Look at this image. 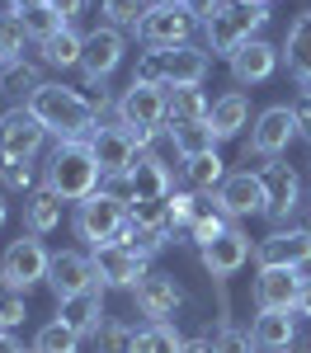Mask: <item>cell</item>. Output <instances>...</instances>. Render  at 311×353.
Masks as SVG:
<instances>
[{"instance_id":"6da1fadb","label":"cell","mask_w":311,"mask_h":353,"mask_svg":"<svg viewBox=\"0 0 311 353\" xmlns=\"http://www.w3.org/2000/svg\"><path fill=\"white\" fill-rule=\"evenodd\" d=\"M28 113H33L48 132H57L61 141H90V137H94V123H99V113L90 109V99H85L81 90L57 85V81H43V90H33Z\"/></svg>"},{"instance_id":"7a4b0ae2","label":"cell","mask_w":311,"mask_h":353,"mask_svg":"<svg viewBox=\"0 0 311 353\" xmlns=\"http://www.w3.org/2000/svg\"><path fill=\"white\" fill-rule=\"evenodd\" d=\"M269 5H250V0H222V10L212 19H203V38H208V52L212 57H231L241 52L250 38H259V28L269 24Z\"/></svg>"},{"instance_id":"3957f363","label":"cell","mask_w":311,"mask_h":353,"mask_svg":"<svg viewBox=\"0 0 311 353\" xmlns=\"http://www.w3.org/2000/svg\"><path fill=\"white\" fill-rule=\"evenodd\" d=\"M48 184H52L66 203H85L90 193H99L104 184V170L94 161L90 141H61L52 156H48Z\"/></svg>"},{"instance_id":"277c9868","label":"cell","mask_w":311,"mask_h":353,"mask_svg":"<svg viewBox=\"0 0 311 353\" xmlns=\"http://www.w3.org/2000/svg\"><path fill=\"white\" fill-rule=\"evenodd\" d=\"M245 165L250 174H259V189H264V217L269 221H288L302 203V179L279 161H264V156H250L245 151Z\"/></svg>"},{"instance_id":"5b68a950","label":"cell","mask_w":311,"mask_h":353,"mask_svg":"<svg viewBox=\"0 0 311 353\" xmlns=\"http://www.w3.org/2000/svg\"><path fill=\"white\" fill-rule=\"evenodd\" d=\"M132 221V208L128 203H118V198H109V193H90L85 203H76V236L81 241H90L94 250L99 245H113L118 241V231Z\"/></svg>"},{"instance_id":"8992f818","label":"cell","mask_w":311,"mask_h":353,"mask_svg":"<svg viewBox=\"0 0 311 353\" xmlns=\"http://www.w3.org/2000/svg\"><path fill=\"white\" fill-rule=\"evenodd\" d=\"M48 264H52L48 245L28 231V236L5 245V254H0V283L14 288V292H28L33 283H48Z\"/></svg>"},{"instance_id":"52a82bcc","label":"cell","mask_w":311,"mask_h":353,"mask_svg":"<svg viewBox=\"0 0 311 353\" xmlns=\"http://www.w3.org/2000/svg\"><path fill=\"white\" fill-rule=\"evenodd\" d=\"M194 24H198V19L184 10V5H151L146 19L137 24V38L151 48V52H174V48L189 43Z\"/></svg>"},{"instance_id":"ba28073f","label":"cell","mask_w":311,"mask_h":353,"mask_svg":"<svg viewBox=\"0 0 311 353\" xmlns=\"http://www.w3.org/2000/svg\"><path fill=\"white\" fill-rule=\"evenodd\" d=\"M165 90L161 85H128L123 90V99H118V123L128 128V132H161L165 128Z\"/></svg>"},{"instance_id":"9c48e42d","label":"cell","mask_w":311,"mask_h":353,"mask_svg":"<svg viewBox=\"0 0 311 353\" xmlns=\"http://www.w3.org/2000/svg\"><path fill=\"white\" fill-rule=\"evenodd\" d=\"M254 259L259 269H307L311 264V231L307 226H288V231H274L254 245Z\"/></svg>"},{"instance_id":"30bf717a","label":"cell","mask_w":311,"mask_h":353,"mask_svg":"<svg viewBox=\"0 0 311 353\" xmlns=\"http://www.w3.org/2000/svg\"><path fill=\"white\" fill-rule=\"evenodd\" d=\"M292 137H297V123H292V109L288 104H274V109H264L259 118H254L250 128V156H264V161H274L279 151H288L292 146Z\"/></svg>"},{"instance_id":"8fae6325","label":"cell","mask_w":311,"mask_h":353,"mask_svg":"<svg viewBox=\"0 0 311 353\" xmlns=\"http://www.w3.org/2000/svg\"><path fill=\"white\" fill-rule=\"evenodd\" d=\"M43 137H48V128L28 113V104H14V109L0 113V156H28L33 161Z\"/></svg>"},{"instance_id":"7c38bea8","label":"cell","mask_w":311,"mask_h":353,"mask_svg":"<svg viewBox=\"0 0 311 353\" xmlns=\"http://www.w3.org/2000/svg\"><path fill=\"white\" fill-rule=\"evenodd\" d=\"M99 283V269H94V254H81V250H61L52 254V264H48V288L61 297H76L85 288H94Z\"/></svg>"},{"instance_id":"4fadbf2b","label":"cell","mask_w":311,"mask_h":353,"mask_svg":"<svg viewBox=\"0 0 311 353\" xmlns=\"http://www.w3.org/2000/svg\"><path fill=\"white\" fill-rule=\"evenodd\" d=\"M302 269H259L254 278V311H297L302 292Z\"/></svg>"},{"instance_id":"5bb4252c","label":"cell","mask_w":311,"mask_h":353,"mask_svg":"<svg viewBox=\"0 0 311 353\" xmlns=\"http://www.w3.org/2000/svg\"><path fill=\"white\" fill-rule=\"evenodd\" d=\"M132 301H137V311L146 316V325H156V321H170L174 311H179V283L170 278V273H146L137 288H132Z\"/></svg>"},{"instance_id":"9a60e30c","label":"cell","mask_w":311,"mask_h":353,"mask_svg":"<svg viewBox=\"0 0 311 353\" xmlns=\"http://www.w3.org/2000/svg\"><path fill=\"white\" fill-rule=\"evenodd\" d=\"M57 321L71 325L81 339H94L99 325H104V283L85 288V292H76V297H61L57 301Z\"/></svg>"},{"instance_id":"2e32d148","label":"cell","mask_w":311,"mask_h":353,"mask_svg":"<svg viewBox=\"0 0 311 353\" xmlns=\"http://www.w3.org/2000/svg\"><path fill=\"white\" fill-rule=\"evenodd\" d=\"M90 151H94V161H99V170L104 174H128L132 170V161H137V141H132V132L118 123V128H94V137H90Z\"/></svg>"},{"instance_id":"e0dca14e","label":"cell","mask_w":311,"mask_h":353,"mask_svg":"<svg viewBox=\"0 0 311 353\" xmlns=\"http://www.w3.org/2000/svg\"><path fill=\"white\" fill-rule=\"evenodd\" d=\"M128 52V43H123V28H94V33H85V52H81V71L90 81H104L113 66L123 61Z\"/></svg>"},{"instance_id":"ac0fdd59","label":"cell","mask_w":311,"mask_h":353,"mask_svg":"<svg viewBox=\"0 0 311 353\" xmlns=\"http://www.w3.org/2000/svg\"><path fill=\"white\" fill-rule=\"evenodd\" d=\"M94 269L104 288H137L146 278V259L137 250H123V245H99L94 250Z\"/></svg>"},{"instance_id":"d6986e66","label":"cell","mask_w":311,"mask_h":353,"mask_svg":"<svg viewBox=\"0 0 311 353\" xmlns=\"http://www.w3.org/2000/svg\"><path fill=\"white\" fill-rule=\"evenodd\" d=\"M245 259H250V236L245 231H226V236H217L212 245H203V269L212 273L217 283H226L231 273H241L245 269Z\"/></svg>"},{"instance_id":"ffe728a7","label":"cell","mask_w":311,"mask_h":353,"mask_svg":"<svg viewBox=\"0 0 311 353\" xmlns=\"http://www.w3.org/2000/svg\"><path fill=\"white\" fill-rule=\"evenodd\" d=\"M279 57H283V48L264 43V38H250L241 52L231 57V81H236V85H259V81H269V76L279 71Z\"/></svg>"},{"instance_id":"44dd1931","label":"cell","mask_w":311,"mask_h":353,"mask_svg":"<svg viewBox=\"0 0 311 353\" xmlns=\"http://www.w3.org/2000/svg\"><path fill=\"white\" fill-rule=\"evenodd\" d=\"M231 231V217L222 212V203H217V193H198V203H194V217L184 221L174 236H184V241H194L198 250L203 245H212L217 236H226Z\"/></svg>"},{"instance_id":"7402d4cb","label":"cell","mask_w":311,"mask_h":353,"mask_svg":"<svg viewBox=\"0 0 311 353\" xmlns=\"http://www.w3.org/2000/svg\"><path fill=\"white\" fill-rule=\"evenodd\" d=\"M217 203H222L226 217H254V212H264V189H259V174H250V170L226 174L222 189H217Z\"/></svg>"},{"instance_id":"603a6c76","label":"cell","mask_w":311,"mask_h":353,"mask_svg":"<svg viewBox=\"0 0 311 353\" xmlns=\"http://www.w3.org/2000/svg\"><path fill=\"white\" fill-rule=\"evenodd\" d=\"M208 66H212V52H208V48H194V43H184V48L165 52V90L203 85V81H208Z\"/></svg>"},{"instance_id":"cb8c5ba5","label":"cell","mask_w":311,"mask_h":353,"mask_svg":"<svg viewBox=\"0 0 311 353\" xmlns=\"http://www.w3.org/2000/svg\"><path fill=\"white\" fill-rule=\"evenodd\" d=\"M297 311H259L250 325V339L259 353H283L297 344V325H292Z\"/></svg>"},{"instance_id":"d4e9b609","label":"cell","mask_w":311,"mask_h":353,"mask_svg":"<svg viewBox=\"0 0 311 353\" xmlns=\"http://www.w3.org/2000/svg\"><path fill=\"white\" fill-rule=\"evenodd\" d=\"M128 179H132V193L137 198H170L174 184H170V165L156 156V151H141L132 170H128Z\"/></svg>"},{"instance_id":"484cf974","label":"cell","mask_w":311,"mask_h":353,"mask_svg":"<svg viewBox=\"0 0 311 353\" xmlns=\"http://www.w3.org/2000/svg\"><path fill=\"white\" fill-rule=\"evenodd\" d=\"M283 57H288V71L311 90V10H302L292 28H288V43H283Z\"/></svg>"},{"instance_id":"4316f807","label":"cell","mask_w":311,"mask_h":353,"mask_svg":"<svg viewBox=\"0 0 311 353\" xmlns=\"http://www.w3.org/2000/svg\"><path fill=\"white\" fill-rule=\"evenodd\" d=\"M61 203H66V198H61L52 184L33 189V193H28V203H24L28 231H33V236H48V231H57V226H61Z\"/></svg>"},{"instance_id":"83f0119b","label":"cell","mask_w":311,"mask_h":353,"mask_svg":"<svg viewBox=\"0 0 311 353\" xmlns=\"http://www.w3.org/2000/svg\"><path fill=\"white\" fill-rule=\"evenodd\" d=\"M208 123H212V132H217V141H226V137H236L245 123H250V99L241 94V90H231V94H222L217 104H212V113H208Z\"/></svg>"},{"instance_id":"f1b7e54d","label":"cell","mask_w":311,"mask_h":353,"mask_svg":"<svg viewBox=\"0 0 311 353\" xmlns=\"http://www.w3.org/2000/svg\"><path fill=\"white\" fill-rule=\"evenodd\" d=\"M165 132H170V141H174V156H184V161L217 151V132H212V123H170Z\"/></svg>"},{"instance_id":"f546056e","label":"cell","mask_w":311,"mask_h":353,"mask_svg":"<svg viewBox=\"0 0 311 353\" xmlns=\"http://www.w3.org/2000/svg\"><path fill=\"white\" fill-rule=\"evenodd\" d=\"M165 109H170L165 123H208L212 104L198 85H184V90H165Z\"/></svg>"},{"instance_id":"4dcf8cb0","label":"cell","mask_w":311,"mask_h":353,"mask_svg":"<svg viewBox=\"0 0 311 353\" xmlns=\"http://www.w3.org/2000/svg\"><path fill=\"white\" fill-rule=\"evenodd\" d=\"M38 52H43V61H48V66H57V71H71V66H81L85 38H81L71 24H66L61 33H52L48 43H38Z\"/></svg>"},{"instance_id":"1f68e13d","label":"cell","mask_w":311,"mask_h":353,"mask_svg":"<svg viewBox=\"0 0 311 353\" xmlns=\"http://www.w3.org/2000/svg\"><path fill=\"white\" fill-rule=\"evenodd\" d=\"M222 179H226V170H222V156H217V151L184 161V184H189L194 193H217V189H222Z\"/></svg>"},{"instance_id":"d6a6232c","label":"cell","mask_w":311,"mask_h":353,"mask_svg":"<svg viewBox=\"0 0 311 353\" xmlns=\"http://www.w3.org/2000/svg\"><path fill=\"white\" fill-rule=\"evenodd\" d=\"M179 349H184V334L170 325V321L141 325L137 330V344H132V353H179Z\"/></svg>"},{"instance_id":"836d02e7","label":"cell","mask_w":311,"mask_h":353,"mask_svg":"<svg viewBox=\"0 0 311 353\" xmlns=\"http://www.w3.org/2000/svg\"><path fill=\"white\" fill-rule=\"evenodd\" d=\"M0 90L28 104V99H33V90H43V76H38V66H28V61H10V66L0 71Z\"/></svg>"},{"instance_id":"e575fe53","label":"cell","mask_w":311,"mask_h":353,"mask_svg":"<svg viewBox=\"0 0 311 353\" xmlns=\"http://www.w3.org/2000/svg\"><path fill=\"white\" fill-rule=\"evenodd\" d=\"M14 14V10H10ZM19 24L28 28V38H38V43H48L52 33H61L66 28V19L57 14V5L48 0V5H33V10H19Z\"/></svg>"},{"instance_id":"d590c367","label":"cell","mask_w":311,"mask_h":353,"mask_svg":"<svg viewBox=\"0 0 311 353\" xmlns=\"http://www.w3.org/2000/svg\"><path fill=\"white\" fill-rule=\"evenodd\" d=\"M28 353H81V334L71 325H61V321H52V325L38 330V339H33Z\"/></svg>"},{"instance_id":"8d00e7d4","label":"cell","mask_w":311,"mask_h":353,"mask_svg":"<svg viewBox=\"0 0 311 353\" xmlns=\"http://www.w3.org/2000/svg\"><path fill=\"white\" fill-rule=\"evenodd\" d=\"M33 179H38V170L28 156H0V184L14 193H33Z\"/></svg>"},{"instance_id":"74e56055","label":"cell","mask_w":311,"mask_h":353,"mask_svg":"<svg viewBox=\"0 0 311 353\" xmlns=\"http://www.w3.org/2000/svg\"><path fill=\"white\" fill-rule=\"evenodd\" d=\"M24 43H28V28L19 24V14H0V61H24Z\"/></svg>"},{"instance_id":"f35d334b","label":"cell","mask_w":311,"mask_h":353,"mask_svg":"<svg viewBox=\"0 0 311 353\" xmlns=\"http://www.w3.org/2000/svg\"><path fill=\"white\" fill-rule=\"evenodd\" d=\"M99 10H104L109 28H137L151 5H146V0H99Z\"/></svg>"},{"instance_id":"ab89813d","label":"cell","mask_w":311,"mask_h":353,"mask_svg":"<svg viewBox=\"0 0 311 353\" xmlns=\"http://www.w3.org/2000/svg\"><path fill=\"white\" fill-rule=\"evenodd\" d=\"M94 344H99V353H132V344H137V325L104 321V325H99V334H94Z\"/></svg>"},{"instance_id":"60d3db41","label":"cell","mask_w":311,"mask_h":353,"mask_svg":"<svg viewBox=\"0 0 311 353\" xmlns=\"http://www.w3.org/2000/svg\"><path fill=\"white\" fill-rule=\"evenodd\" d=\"M132 221L170 236V198H137V203H132Z\"/></svg>"},{"instance_id":"b9f144b4","label":"cell","mask_w":311,"mask_h":353,"mask_svg":"<svg viewBox=\"0 0 311 353\" xmlns=\"http://www.w3.org/2000/svg\"><path fill=\"white\" fill-rule=\"evenodd\" d=\"M24 292H14V288H5L0 283V334H10L14 325H24Z\"/></svg>"},{"instance_id":"7bdbcfd3","label":"cell","mask_w":311,"mask_h":353,"mask_svg":"<svg viewBox=\"0 0 311 353\" xmlns=\"http://www.w3.org/2000/svg\"><path fill=\"white\" fill-rule=\"evenodd\" d=\"M212 349L217 353H259L250 339V330H236V325H222L217 334H212Z\"/></svg>"},{"instance_id":"ee69618b","label":"cell","mask_w":311,"mask_h":353,"mask_svg":"<svg viewBox=\"0 0 311 353\" xmlns=\"http://www.w3.org/2000/svg\"><path fill=\"white\" fill-rule=\"evenodd\" d=\"M137 85H161L165 90V52H146L137 61V76H132Z\"/></svg>"},{"instance_id":"f6af8a7d","label":"cell","mask_w":311,"mask_h":353,"mask_svg":"<svg viewBox=\"0 0 311 353\" xmlns=\"http://www.w3.org/2000/svg\"><path fill=\"white\" fill-rule=\"evenodd\" d=\"M288 109H292V123H297V137H307V141H311V90H302V94H297V99H292Z\"/></svg>"},{"instance_id":"bcb514c9","label":"cell","mask_w":311,"mask_h":353,"mask_svg":"<svg viewBox=\"0 0 311 353\" xmlns=\"http://www.w3.org/2000/svg\"><path fill=\"white\" fill-rule=\"evenodd\" d=\"M99 189L109 193V198H118V203H128V208L137 203V193H132V179H128V174H104V184H99Z\"/></svg>"},{"instance_id":"7dc6e473","label":"cell","mask_w":311,"mask_h":353,"mask_svg":"<svg viewBox=\"0 0 311 353\" xmlns=\"http://www.w3.org/2000/svg\"><path fill=\"white\" fill-rule=\"evenodd\" d=\"M179 5H184L194 19H212V14L222 10V0H179Z\"/></svg>"},{"instance_id":"c3c4849f","label":"cell","mask_w":311,"mask_h":353,"mask_svg":"<svg viewBox=\"0 0 311 353\" xmlns=\"http://www.w3.org/2000/svg\"><path fill=\"white\" fill-rule=\"evenodd\" d=\"M179 353H217V349H212V339L198 334V339H184V349H179Z\"/></svg>"},{"instance_id":"681fc988","label":"cell","mask_w":311,"mask_h":353,"mask_svg":"<svg viewBox=\"0 0 311 353\" xmlns=\"http://www.w3.org/2000/svg\"><path fill=\"white\" fill-rule=\"evenodd\" d=\"M297 316H311V278L302 283V292H297Z\"/></svg>"},{"instance_id":"f907efd6","label":"cell","mask_w":311,"mask_h":353,"mask_svg":"<svg viewBox=\"0 0 311 353\" xmlns=\"http://www.w3.org/2000/svg\"><path fill=\"white\" fill-rule=\"evenodd\" d=\"M0 353H24V344L14 334H0Z\"/></svg>"},{"instance_id":"816d5d0a","label":"cell","mask_w":311,"mask_h":353,"mask_svg":"<svg viewBox=\"0 0 311 353\" xmlns=\"http://www.w3.org/2000/svg\"><path fill=\"white\" fill-rule=\"evenodd\" d=\"M33 5H48V0H10V10L19 14V10H33Z\"/></svg>"},{"instance_id":"f5cc1de1","label":"cell","mask_w":311,"mask_h":353,"mask_svg":"<svg viewBox=\"0 0 311 353\" xmlns=\"http://www.w3.org/2000/svg\"><path fill=\"white\" fill-rule=\"evenodd\" d=\"M5 217H10V203H5V193H0V226H5Z\"/></svg>"},{"instance_id":"db71d44e","label":"cell","mask_w":311,"mask_h":353,"mask_svg":"<svg viewBox=\"0 0 311 353\" xmlns=\"http://www.w3.org/2000/svg\"><path fill=\"white\" fill-rule=\"evenodd\" d=\"M297 349H302V353H311V339H297Z\"/></svg>"},{"instance_id":"11a10c76","label":"cell","mask_w":311,"mask_h":353,"mask_svg":"<svg viewBox=\"0 0 311 353\" xmlns=\"http://www.w3.org/2000/svg\"><path fill=\"white\" fill-rule=\"evenodd\" d=\"M151 5H179V0H151Z\"/></svg>"},{"instance_id":"9f6ffc18","label":"cell","mask_w":311,"mask_h":353,"mask_svg":"<svg viewBox=\"0 0 311 353\" xmlns=\"http://www.w3.org/2000/svg\"><path fill=\"white\" fill-rule=\"evenodd\" d=\"M283 353H302V349H297V344H292V349H283Z\"/></svg>"},{"instance_id":"6f0895ef","label":"cell","mask_w":311,"mask_h":353,"mask_svg":"<svg viewBox=\"0 0 311 353\" xmlns=\"http://www.w3.org/2000/svg\"><path fill=\"white\" fill-rule=\"evenodd\" d=\"M250 5H269V0H250Z\"/></svg>"},{"instance_id":"680465c9","label":"cell","mask_w":311,"mask_h":353,"mask_svg":"<svg viewBox=\"0 0 311 353\" xmlns=\"http://www.w3.org/2000/svg\"><path fill=\"white\" fill-rule=\"evenodd\" d=\"M0 99H5V90H0Z\"/></svg>"},{"instance_id":"91938a15","label":"cell","mask_w":311,"mask_h":353,"mask_svg":"<svg viewBox=\"0 0 311 353\" xmlns=\"http://www.w3.org/2000/svg\"><path fill=\"white\" fill-rule=\"evenodd\" d=\"M0 71H5V61H0Z\"/></svg>"}]
</instances>
